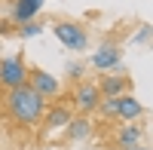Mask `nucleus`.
<instances>
[{"mask_svg": "<svg viewBox=\"0 0 153 150\" xmlns=\"http://www.w3.org/2000/svg\"><path fill=\"white\" fill-rule=\"evenodd\" d=\"M110 129H113L110 144L117 150H129L135 144H141V138H144V126H138V123H126V126H113L110 123Z\"/></svg>", "mask_w": 153, "mask_h": 150, "instance_id": "6e6552de", "label": "nucleus"}, {"mask_svg": "<svg viewBox=\"0 0 153 150\" xmlns=\"http://www.w3.org/2000/svg\"><path fill=\"white\" fill-rule=\"evenodd\" d=\"M98 101H101V95H98V86H95V83H76V89H74V95H71L74 114L92 117L95 107H98Z\"/></svg>", "mask_w": 153, "mask_h": 150, "instance_id": "39448f33", "label": "nucleus"}, {"mask_svg": "<svg viewBox=\"0 0 153 150\" xmlns=\"http://www.w3.org/2000/svg\"><path fill=\"white\" fill-rule=\"evenodd\" d=\"M120 61H123V49L117 43H104V46H98V52H92L89 65L95 71H101V74H107V71H117Z\"/></svg>", "mask_w": 153, "mask_h": 150, "instance_id": "0eeeda50", "label": "nucleus"}, {"mask_svg": "<svg viewBox=\"0 0 153 150\" xmlns=\"http://www.w3.org/2000/svg\"><path fill=\"white\" fill-rule=\"evenodd\" d=\"M83 74H86V65H83V61H71V65H68V80L83 83Z\"/></svg>", "mask_w": 153, "mask_h": 150, "instance_id": "2eb2a0df", "label": "nucleus"}, {"mask_svg": "<svg viewBox=\"0 0 153 150\" xmlns=\"http://www.w3.org/2000/svg\"><path fill=\"white\" fill-rule=\"evenodd\" d=\"M132 40H135V43H147V40H150V25H141V31H138Z\"/></svg>", "mask_w": 153, "mask_h": 150, "instance_id": "f3484780", "label": "nucleus"}, {"mask_svg": "<svg viewBox=\"0 0 153 150\" xmlns=\"http://www.w3.org/2000/svg\"><path fill=\"white\" fill-rule=\"evenodd\" d=\"M129 150H150L147 144H135V147H129Z\"/></svg>", "mask_w": 153, "mask_h": 150, "instance_id": "a211bd4d", "label": "nucleus"}, {"mask_svg": "<svg viewBox=\"0 0 153 150\" xmlns=\"http://www.w3.org/2000/svg\"><path fill=\"white\" fill-rule=\"evenodd\" d=\"M95 114L104 120V123H117V98H101Z\"/></svg>", "mask_w": 153, "mask_h": 150, "instance_id": "ddd939ff", "label": "nucleus"}, {"mask_svg": "<svg viewBox=\"0 0 153 150\" xmlns=\"http://www.w3.org/2000/svg\"><path fill=\"white\" fill-rule=\"evenodd\" d=\"M52 34L58 37V43H65L68 49H74V52H86L89 46V34L80 22H71V19H61L52 25Z\"/></svg>", "mask_w": 153, "mask_h": 150, "instance_id": "f03ea898", "label": "nucleus"}, {"mask_svg": "<svg viewBox=\"0 0 153 150\" xmlns=\"http://www.w3.org/2000/svg\"><path fill=\"white\" fill-rule=\"evenodd\" d=\"M43 9V0H16L12 3V12H9V22L12 25H22V22H34L37 12Z\"/></svg>", "mask_w": 153, "mask_h": 150, "instance_id": "9b49d317", "label": "nucleus"}, {"mask_svg": "<svg viewBox=\"0 0 153 150\" xmlns=\"http://www.w3.org/2000/svg\"><path fill=\"white\" fill-rule=\"evenodd\" d=\"M141 117H144V104L135 95H129V92L117 95V123H138Z\"/></svg>", "mask_w": 153, "mask_h": 150, "instance_id": "9d476101", "label": "nucleus"}, {"mask_svg": "<svg viewBox=\"0 0 153 150\" xmlns=\"http://www.w3.org/2000/svg\"><path fill=\"white\" fill-rule=\"evenodd\" d=\"M0 110H3V95H0Z\"/></svg>", "mask_w": 153, "mask_h": 150, "instance_id": "6ab92c4d", "label": "nucleus"}, {"mask_svg": "<svg viewBox=\"0 0 153 150\" xmlns=\"http://www.w3.org/2000/svg\"><path fill=\"white\" fill-rule=\"evenodd\" d=\"M71 117H74V107H71V98H65V104H46L40 126H43L46 132H58V129L68 126Z\"/></svg>", "mask_w": 153, "mask_h": 150, "instance_id": "423d86ee", "label": "nucleus"}, {"mask_svg": "<svg viewBox=\"0 0 153 150\" xmlns=\"http://www.w3.org/2000/svg\"><path fill=\"white\" fill-rule=\"evenodd\" d=\"M0 37H16V25L9 19H0Z\"/></svg>", "mask_w": 153, "mask_h": 150, "instance_id": "dca6fc26", "label": "nucleus"}, {"mask_svg": "<svg viewBox=\"0 0 153 150\" xmlns=\"http://www.w3.org/2000/svg\"><path fill=\"white\" fill-rule=\"evenodd\" d=\"M43 34V25L40 22H22V25H16V37H25V40H28V37H40Z\"/></svg>", "mask_w": 153, "mask_h": 150, "instance_id": "4468645a", "label": "nucleus"}, {"mask_svg": "<svg viewBox=\"0 0 153 150\" xmlns=\"http://www.w3.org/2000/svg\"><path fill=\"white\" fill-rule=\"evenodd\" d=\"M92 132H95L92 120H89V117H80V114H74V117L68 120V126H65L68 141H86V138H92Z\"/></svg>", "mask_w": 153, "mask_h": 150, "instance_id": "f8f14e48", "label": "nucleus"}, {"mask_svg": "<svg viewBox=\"0 0 153 150\" xmlns=\"http://www.w3.org/2000/svg\"><path fill=\"white\" fill-rule=\"evenodd\" d=\"M28 86L43 98V101H52V98L61 95V80L52 77L49 71H40V68H28Z\"/></svg>", "mask_w": 153, "mask_h": 150, "instance_id": "20e7f679", "label": "nucleus"}, {"mask_svg": "<svg viewBox=\"0 0 153 150\" xmlns=\"http://www.w3.org/2000/svg\"><path fill=\"white\" fill-rule=\"evenodd\" d=\"M46 104H49V101H43L28 83H25V86H16V89H9V92L3 95V110L9 114V120L16 123V126H22V129L40 126Z\"/></svg>", "mask_w": 153, "mask_h": 150, "instance_id": "f257e3e1", "label": "nucleus"}, {"mask_svg": "<svg viewBox=\"0 0 153 150\" xmlns=\"http://www.w3.org/2000/svg\"><path fill=\"white\" fill-rule=\"evenodd\" d=\"M95 86H98V95H101V98H117V95H123V92H129V89H132V77L107 71Z\"/></svg>", "mask_w": 153, "mask_h": 150, "instance_id": "1a4fd4ad", "label": "nucleus"}, {"mask_svg": "<svg viewBox=\"0 0 153 150\" xmlns=\"http://www.w3.org/2000/svg\"><path fill=\"white\" fill-rule=\"evenodd\" d=\"M28 83V65H25L22 55H6L0 58V89L9 92L16 86H25Z\"/></svg>", "mask_w": 153, "mask_h": 150, "instance_id": "7ed1b4c3", "label": "nucleus"}]
</instances>
